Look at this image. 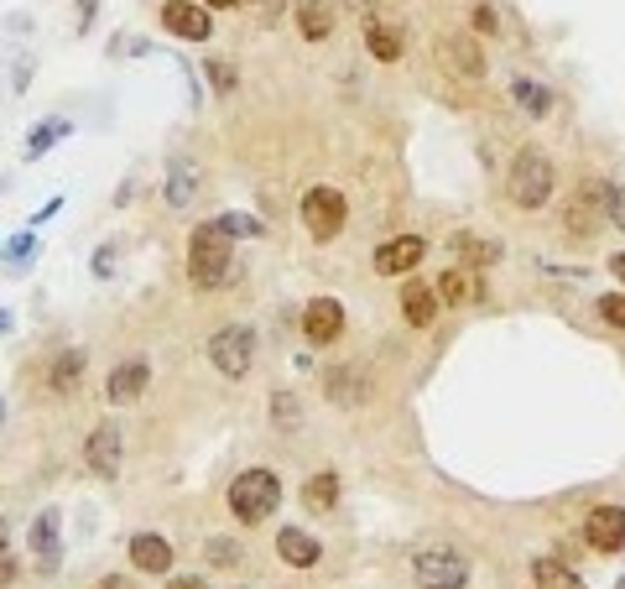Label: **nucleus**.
Segmentation results:
<instances>
[{"label": "nucleus", "instance_id": "obj_1", "mask_svg": "<svg viewBox=\"0 0 625 589\" xmlns=\"http://www.w3.org/2000/svg\"><path fill=\"white\" fill-rule=\"evenodd\" d=\"M230 230H224V220H209L193 230V240H188V272H193V282L199 287H220L224 276H230Z\"/></svg>", "mask_w": 625, "mask_h": 589}, {"label": "nucleus", "instance_id": "obj_2", "mask_svg": "<svg viewBox=\"0 0 625 589\" xmlns=\"http://www.w3.org/2000/svg\"><path fill=\"white\" fill-rule=\"evenodd\" d=\"M276 506H282V480H276L272 470H245V475L230 485V512H235L245 527H261Z\"/></svg>", "mask_w": 625, "mask_h": 589}, {"label": "nucleus", "instance_id": "obj_3", "mask_svg": "<svg viewBox=\"0 0 625 589\" xmlns=\"http://www.w3.org/2000/svg\"><path fill=\"white\" fill-rule=\"evenodd\" d=\"M506 193H511V203H521V209H542V203L552 199V162L537 147L516 151L511 178H506Z\"/></svg>", "mask_w": 625, "mask_h": 589}, {"label": "nucleus", "instance_id": "obj_4", "mask_svg": "<svg viewBox=\"0 0 625 589\" xmlns=\"http://www.w3.org/2000/svg\"><path fill=\"white\" fill-rule=\"evenodd\" d=\"M412 574H417V589H464L469 585V564H464L454 548H443V543H427V548L412 553Z\"/></svg>", "mask_w": 625, "mask_h": 589}, {"label": "nucleus", "instance_id": "obj_5", "mask_svg": "<svg viewBox=\"0 0 625 589\" xmlns=\"http://www.w3.org/2000/svg\"><path fill=\"white\" fill-rule=\"evenodd\" d=\"M345 214H350V203L339 188H308L303 193V224H308L312 240H333L345 230Z\"/></svg>", "mask_w": 625, "mask_h": 589}, {"label": "nucleus", "instance_id": "obj_6", "mask_svg": "<svg viewBox=\"0 0 625 589\" xmlns=\"http://www.w3.org/2000/svg\"><path fill=\"white\" fill-rule=\"evenodd\" d=\"M209 360H214L220 376L240 381V376L251 370V360H256V339H251V329H220L214 339H209Z\"/></svg>", "mask_w": 625, "mask_h": 589}, {"label": "nucleus", "instance_id": "obj_7", "mask_svg": "<svg viewBox=\"0 0 625 589\" xmlns=\"http://www.w3.org/2000/svg\"><path fill=\"white\" fill-rule=\"evenodd\" d=\"M162 27L172 32V38H183V42H209V32H214V21H209V6H203V0H167Z\"/></svg>", "mask_w": 625, "mask_h": 589}, {"label": "nucleus", "instance_id": "obj_8", "mask_svg": "<svg viewBox=\"0 0 625 589\" xmlns=\"http://www.w3.org/2000/svg\"><path fill=\"white\" fill-rule=\"evenodd\" d=\"M605 214H610V188L584 183L579 193H573V203H569V230L579 240H589L600 224H605Z\"/></svg>", "mask_w": 625, "mask_h": 589}, {"label": "nucleus", "instance_id": "obj_9", "mask_svg": "<svg viewBox=\"0 0 625 589\" xmlns=\"http://www.w3.org/2000/svg\"><path fill=\"white\" fill-rule=\"evenodd\" d=\"M584 543L600 553H621L625 548V512L621 506H594L584 516Z\"/></svg>", "mask_w": 625, "mask_h": 589}, {"label": "nucleus", "instance_id": "obj_10", "mask_svg": "<svg viewBox=\"0 0 625 589\" xmlns=\"http://www.w3.org/2000/svg\"><path fill=\"white\" fill-rule=\"evenodd\" d=\"M438 57L448 63V74L459 78V84H475V78H485V53H479L475 38H443L438 42Z\"/></svg>", "mask_w": 625, "mask_h": 589}, {"label": "nucleus", "instance_id": "obj_11", "mask_svg": "<svg viewBox=\"0 0 625 589\" xmlns=\"http://www.w3.org/2000/svg\"><path fill=\"white\" fill-rule=\"evenodd\" d=\"M84 460H89L94 475L115 480V470H120V428H115V418H105V423L89 433V443H84Z\"/></svg>", "mask_w": 625, "mask_h": 589}, {"label": "nucleus", "instance_id": "obj_12", "mask_svg": "<svg viewBox=\"0 0 625 589\" xmlns=\"http://www.w3.org/2000/svg\"><path fill=\"white\" fill-rule=\"evenodd\" d=\"M303 334H308L312 345H333L345 334V308L333 297H312L308 308H303Z\"/></svg>", "mask_w": 625, "mask_h": 589}, {"label": "nucleus", "instance_id": "obj_13", "mask_svg": "<svg viewBox=\"0 0 625 589\" xmlns=\"http://www.w3.org/2000/svg\"><path fill=\"white\" fill-rule=\"evenodd\" d=\"M423 256H427V245L417 235H396V240H386V245L375 251V272H381V276L412 272V266H417Z\"/></svg>", "mask_w": 625, "mask_h": 589}, {"label": "nucleus", "instance_id": "obj_14", "mask_svg": "<svg viewBox=\"0 0 625 589\" xmlns=\"http://www.w3.org/2000/svg\"><path fill=\"white\" fill-rule=\"evenodd\" d=\"M130 564L141 574H167L172 569V543L157 533H141V537H130Z\"/></svg>", "mask_w": 625, "mask_h": 589}, {"label": "nucleus", "instance_id": "obj_15", "mask_svg": "<svg viewBox=\"0 0 625 589\" xmlns=\"http://www.w3.org/2000/svg\"><path fill=\"white\" fill-rule=\"evenodd\" d=\"M333 0H297V32L308 42H329V32H333Z\"/></svg>", "mask_w": 625, "mask_h": 589}, {"label": "nucleus", "instance_id": "obj_16", "mask_svg": "<svg viewBox=\"0 0 625 589\" xmlns=\"http://www.w3.org/2000/svg\"><path fill=\"white\" fill-rule=\"evenodd\" d=\"M438 303H443L438 287H427V282H406L402 287V314H406V324H417V329L438 318Z\"/></svg>", "mask_w": 625, "mask_h": 589}, {"label": "nucleus", "instance_id": "obj_17", "mask_svg": "<svg viewBox=\"0 0 625 589\" xmlns=\"http://www.w3.org/2000/svg\"><path fill=\"white\" fill-rule=\"evenodd\" d=\"M147 381H151V370H147V360H126V366L110 376V402H136L141 391H147Z\"/></svg>", "mask_w": 625, "mask_h": 589}, {"label": "nucleus", "instance_id": "obj_18", "mask_svg": "<svg viewBox=\"0 0 625 589\" xmlns=\"http://www.w3.org/2000/svg\"><path fill=\"white\" fill-rule=\"evenodd\" d=\"M276 553H282V564H293V569H312L318 564V543L308 533H297V527H282L276 533Z\"/></svg>", "mask_w": 625, "mask_h": 589}, {"label": "nucleus", "instance_id": "obj_19", "mask_svg": "<svg viewBox=\"0 0 625 589\" xmlns=\"http://www.w3.org/2000/svg\"><path fill=\"white\" fill-rule=\"evenodd\" d=\"M32 553H38L42 574L57 569V512H42L38 522H32Z\"/></svg>", "mask_w": 625, "mask_h": 589}, {"label": "nucleus", "instance_id": "obj_20", "mask_svg": "<svg viewBox=\"0 0 625 589\" xmlns=\"http://www.w3.org/2000/svg\"><path fill=\"white\" fill-rule=\"evenodd\" d=\"M532 585L537 589H584V579H579V569H569L563 558H537Z\"/></svg>", "mask_w": 625, "mask_h": 589}, {"label": "nucleus", "instance_id": "obj_21", "mask_svg": "<svg viewBox=\"0 0 625 589\" xmlns=\"http://www.w3.org/2000/svg\"><path fill=\"white\" fill-rule=\"evenodd\" d=\"M511 94H516V105H521V111H527V115H537V120H542V115L552 111V94L542 90L537 78H516V84H511Z\"/></svg>", "mask_w": 625, "mask_h": 589}, {"label": "nucleus", "instance_id": "obj_22", "mask_svg": "<svg viewBox=\"0 0 625 589\" xmlns=\"http://www.w3.org/2000/svg\"><path fill=\"white\" fill-rule=\"evenodd\" d=\"M333 501H339V480L333 475H312L308 485H303V506H308V512H329Z\"/></svg>", "mask_w": 625, "mask_h": 589}, {"label": "nucleus", "instance_id": "obj_23", "mask_svg": "<svg viewBox=\"0 0 625 589\" xmlns=\"http://www.w3.org/2000/svg\"><path fill=\"white\" fill-rule=\"evenodd\" d=\"M78 370H84V355H78V350L57 355L53 370H47V387H53V391H74L78 387Z\"/></svg>", "mask_w": 625, "mask_h": 589}, {"label": "nucleus", "instance_id": "obj_24", "mask_svg": "<svg viewBox=\"0 0 625 589\" xmlns=\"http://www.w3.org/2000/svg\"><path fill=\"white\" fill-rule=\"evenodd\" d=\"M366 42H370V53L381 57V63H396V57H402V38H396L391 27H381V21H370L366 27Z\"/></svg>", "mask_w": 625, "mask_h": 589}, {"label": "nucleus", "instance_id": "obj_25", "mask_svg": "<svg viewBox=\"0 0 625 589\" xmlns=\"http://www.w3.org/2000/svg\"><path fill=\"white\" fill-rule=\"evenodd\" d=\"M57 136H68V120H42V126L32 130V141H27V157H42Z\"/></svg>", "mask_w": 625, "mask_h": 589}, {"label": "nucleus", "instance_id": "obj_26", "mask_svg": "<svg viewBox=\"0 0 625 589\" xmlns=\"http://www.w3.org/2000/svg\"><path fill=\"white\" fill-rule=\"evenodd\" d=\"M167 199L178 203V209L193 199V172H188V162H172V183H167Z\"/></svg>", "mask_w": 625, "mask_h": 589}, {"label": "nucleus", "instance_id": "obj_27", "mask_svg": "<svg viewBox=\"0 0 625 589\" xmlns=\"http://www.w3.org/2000/svg\"><path fill=\"white\" fill-rule=\"evenodd\" d=\"M454 245L464 251V261H479V266H490V261L500 256V245H490V240H469V235H459Z\"/></svg>", "mask_w": 625, "mask_h": 589}, {"label": "nucleus", "instance_id": "obj_28", "mask_svg": "<svg viewBox=\"0 0 625 589\" xmlns=\"http://www.w3.org/2000/svg\"><path fill=\"white\" fill-rule=\"evenodd\" d=\"M438 297H443V303H464V297H469V276H464V272H443L438 276Z\"/></svg>", "mask_w": 625, "mask_h": 589}, {"label": "nucleus", "instance_id": "obj_29", "mask_svg": "<svg viewBox=\"0 0 625 589\" xmlns=\"http://www.w3.org/2000/svg\"><path fill=\"white\" fill-rule=\"evenodd\" d=\"M209 564H214V569H235L240 548L230 543V537H209Z\"/></svg>", "mask_w": 625, "mask_h": 589}, {"label": "nucleus", "instance_id": "obj_30", "mask_svg": "<svg viewBox=\"0 0 625 589\" xmlns=\"http://www.w3.org/2000/svg\"><path fill=\"white\" fill-rule=\"evenodd\" d=\"M272 412L282 428H297V397H287V391H276L272 397Z\"/></svg>", "mask_w": 625, "mask_h": 589}, {"label": "nucleus", "instance_id": "obj_31", "mask_svg": "<svg viewBox=\"0 0 625 589\" xmlns=\"http://www.w3.org/2000/svg\"><path fill=\"white\" fill-rule=\"evenodd\" d=\"M600 314H605L615 329H625V297L621 293H605V297H600Z\"/></svg>", "mask_w": 625, "mask_h": 589}, {"label": "nucleus", "instance_id": "obj_32", "mask_svg": "<svg viewBox=\"0 0 625 589\" xmlns=\"http://www.w3.org/2000/svg\"><path fill=\"white\" fill-rule=\"evenodd\" d=\"M209 78H214V90H220V94H230V90H235V69H224L220 57L209 63Z\"/></svg>", "mask_w": 625, "mask_h": 589}, {"label": "nucleus", "instance_id": "obj_33", "mask_svg": "<svg viewBox=\"0 0 625 589\" xmlns=\"http://www.w3.org/2000/svg\"><path fill=\"white\" fill-rule=\"evenodd\" d=\"M224 230H230V235H261V224L256 220H240V214H230V220H224Z\"/></svg>", "mask_w": 625, "mask_h": 589}, {"label": "nucleus", "instance_id": "obj_34", "mask_svg": "<svg viewBox=\"0 0 625 589\" xmlns=\"http://www.w3.org/2000/svg\"><path fill=\"white\" fill-rule=\"evenodd\" d=\"M610 220L625 230V193H615V188H610Z\"/></svg>", "mask_w": 625, "mask_h": 589}, {"label": "nucleus", "instance_id": "obj_35", "mask_svg": "<svg viewBox=\"0 0 625 589\" xmlns=\"http://www.w3.org/2000/svg\"><path fill=\"white\" fill-rule=\"evenodd\" d=\"M475 32H496V17H490L485 6H479V11H475Z\"/></svg>", "mask_w": 625, "mask_h": 589}, {"label": "nucleus", "instance_id": "obj_36", "mask_svg": "<svg viewBox=\"0 0 625 589\" xmlns=\"http://www.w3.org/2000/svg\"><path fill=\"white\" fill-rule=\"evenodd\" d=\"M11 579H17V564H11V558H6V553H0V589L11 585Z\"/></svg>", "mask_w": 625, "mask_h": 589}, {"label": "nucleus", "instance_id": "obj_37", "mask_svg": "<svg viewBox=\"0 0 625 589\" xmlns=\"http://www.w3.org/2000/svg\"><path fill=\"white\" fill-rule=\"evenodd\" d=\"M167 589H209V585H203L199 574H188V579H172V585H167Z\"/></svg>", "mask_w": 625, "mask_h": 589}, {"label": "nucleus", "instance_id": "obj_38", "mask_svg": "<svg viewBox=\"0 0 625 589\" xmlns=\"http://www.w3.org/2000/svg\"><path fill=\"white\" fill-rule=\"evenodd\" d=\"M203 6H214V11H235V6H245V0H203Z\"/></svg>", "mask_w": 625, "mask_h": 589}, {"label": "nucleus", "instance_id": "obj_39", "mask_svg": "<svg viewBox=\"0 0 625 589\" xmlns=\"http://www.w3.org/2000/svg\"><path fill=\"white\" fill-rule=\"evenodd\" d=\"M99 589H130V579H120V574H110V579H105V585Z\"/></svg>", "mask_w": 625, "mask_h": 589}, {"label": "nucleus", "instance_id": "obj_40", "mask_svg": "<svg viewBox=\"0 0 625 589\" xmlns=\"http://www.w3.org/2000/svg\"><path fill=\"white\" fill-rule=\"evenodd\" d=\"M610 272H615V276H621V282H625V256H615V261H610Z\"/></svg>", "mask_w": 625, "mask_h": 589}, {"label": "nucleus", "instance_id": "obj_41", "mask_svg": "<svg viewBox=\"0 0 625 589\" xmlns=\"http://www.w3.org/2000/svg\"><path fill=\"white\" fill-rule=\"evenodd\" d=\"M6 537H11V527H6V522H0V553H6Z\"/></svg>", "mask_w": 625, "mask_h": 589}]
</instances>
